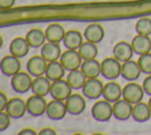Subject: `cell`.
I'll use <instances>...</instances> for the list:
<instances>
[{
  "label": "cell",
  "mask_w": 151,
  "mask_h": 135,
  "mask_svg": "<svg viewBox=\"0 0 151 135\" xmlns=\"http://www.w3.org/2000/svg\"><path fill=\"white\" fill-rule=\"evenodd\" d=\"M51 84H52V82L45 75L44 76L34 77V79L32 82L31 91L34 95H39V96H44L45 97L51 91Z\"/></svg>",
  "instance_id": "obj_21"
},
{
  "label": "cell",
  "mask_w": 151,
  "mask_h": 135,
  "mask_svg": "<svg viewBox=\"0 0 151 135\" xmlns=\"http://www.w3.org/2000/svg\"><path fill=\"white\" fill-rule=\"evenodd\" d=\"M65 28L60 24H51L45 30V36L47 41L52 43H63L64 36H65Z\"/></svg>",
  "instance_id": "obj_26"
},
{
  "label": "cell",
  "mask_w": 151,
  "mask_h": 135,
  "mask_svg": "<svg viewBox=\"0 0 151 135\" xmlns=\"http://www.w3.org/2000/svg\"><path fill=\"white\" fill-rule=\"evenodd\" d=\"M132 108L133 104L127 102L126 99H118L112 104L113 116L116 120L119 121H126L130 117H132Z\"/></svg>",
  "instance_id": "obj_12"
},
{
  "label": "cell",
  "mask_w": 151,
  "mask_h": 135,
  "mask_svg": "<svg viewBox=\"0 0 151 135\" xmlns=\"http://www.w3.org/2000/svg\"><path fill=\"white\" fill-rule=\"evenodd\" d=\"M2 45H4V38H2V36L0 34V49L2 47Z\"/></svg>",
  "instance_id": "obj_39"
},
{
  "label": "cell",
  "mask_w": 151,
  "mask_h": 135,
  "mask_svg": "<svg viewBox=\"0 0 151 135\" xmlns=\"http://www.w3.org/2000/svg\"><path fill=\"white\" fill-rule=\"evenodd\" d=\"M66 109L67 112L71 115H80L85 108H86V101H85V96L84 95H79V94H71L66 101Z\"/></svg>",
  "instance_id": "obj_11"
},
{
  "label": "cell",
  "mask_w": 151,
  "mask_h": 135,
  "mask_svg": "<svg viewBox=\"0 0 151 135\" xmlns=\"http://www.w3.org/2000/svg\"><path fill=\"white\" fill-rule=\"evenodd\" d=\"M20 135H37V131L33 130L32 128H24L22 130L19 131Z\"/></svg>",
  "instance_id": "obj_38"
},
{
  "label": "cell",
  "mask_w": 151,
  "mask_h": 135,
  "mask_svg": "<svg viewBox=\"0 0 151 135\" xmlns=\"http://www.w3.org/2000/svg\"><path fill=\"white\" fill-rule=\"evenodd\" d=\"M136 32L137 34H143V36H150L151 34V19L147 17L140 18L136 22Z\"/></svg>",
  "instance_id": "obj_31"
},
{
  "label": "cell",
  "mask_w": 151,
  "mask_h": 135,
  "mask_svg": "<svg viewBox=\"0 0 151 135\" xmlns=\"http://www.w3.org/2000/svg\"><path fill=\"white\" fill-rule=\"evenodd\" d=\"M29 49H31V46H29L28 41L26 40V38H22V37L14 38L9 44V53L18 58L25 57L28 53Z\"/></svg>",
  "instance_id": "obj_20"
},
{
  "label": "cell",
  "mask_w": 151,
  "mask_h": 135,
  "mask_svg": "<svg viewBox=\"0 0 151 135\" xmlns=\"http://www.w3.org/2000/svg\"><path fill=\"white\" fill-rule=\"evenodd\" d=\"M151 117V109L147 103L145 102H138L133 104L132 108V118L136 122H145L150 120Z\"/></svg>",
  "instance_id": "obj_25"
},
{
  "label": "cell",
  "mask_w": 151,
  "mask_h": 135,
  "mask_svg": "<svg viewBox=\"0 0 151 135\" xmlns=\"http://www.w3.org/2000/svg\"><path fill=\"white\" fill-rule=\"evenodd\" d=\"M91 114H92V117L98 122L109 121L113 116V110H112L111 102H109L106 99L97 101L91 108Z\"/></svg>",
  "instance_id": "obj_2"
},
{
  "label": "cell",
  "mask_w": 151,
  "mask_h": 135,
  "mask_svg": "<svg viewBox=\"0 0 151 135\" xmlns=\"http://www.w3.org/2000/svg\"><path fill=\"white\" fill-rule=\"evenodd\" d=\"M86 76L83 73V71L80 69H76L72 71H68L66 81L68 82L70 86L72 88V90H80L83 89L85 82H86Z\"/></svg>",
  "instance_id": "obj_28"
},
{
  "label": "cell",
  "mask_w": 151,
  "mask_h": 135,
  "mask_svg": "<svg viewBox=\"0 0 151 135\" xmlns=\"http://www.w3.org/2000/svg\"><path fill=\"white\" fill-rule=\"evenodd\" d=\"M26 40L28 41L31 47L38 49L41 47L45 43H46V36L45 32H42L40 28H31L27 33H26Z\"/></svg>",
  "instance_id": "obj_29"
},
{
  "label": "cell",
  "mask_w": 151,
  "mask_h": 135,
  "mask_svg": "<svg viewBox=\"0 0 151 135\" xmlns=\"http://www.w3.org/2000/svg\"><path fill=\"white\" fill-rule=\"evenodd\" d=\"M67 112L66 109V104L65 101H60V99H52L50 102H47V108H46V115L50 120L53 121H59L63 120L65 117Z\"/></svg>",
  "instance_id": "obj_10"
},
{
  "label": "cell",
  "mask_w": 151,
  "mask_h": 135,
  "mask_svg": "<svg viewBox=\"0 0 151 135\" xmlns=\"http://www.w3.org/2000/svg\"><path fill=\"white\" fill-rule=\"evenodd\" d=\"M78 52H79L80 57L83 58V60L93 59V58H96L97 54H98V47H97V44L85 40V41L80 45V47L78 49Z\"/></svg>",
  "instance_id": "obj_30"
},
{
  "label": "cell",
  "mask_w": 151,
  "mask_h": 135,
  "mask_svg": "<svg viewBox=\"0 0 151 135\" xmlns=\"http://www.w3.org/2000/svg\"><path fill=\"white\" fill-rule=\"evenodd\" d=\"M137 62H138L139 68H140V70H142L143 73L151 75V53L150 52L144 53V54H140Z\"/></svg>",
  "instance_id": "obj_32"
},
{
  "label": "cell",
  "mask_w": 151,
  "mask_h": 135,
  "mask_svg": "<svg viewBox=\"0 0 151 135\" xmlns=\"http://www.w3.org/2000/svg\"><path fill=\"white\" fill-rule=\"evenodd\" d=\"M46 108H47V101L45 99L44 96L39 95H32L26 99V109L27 112L32 116H41L42 114H46Z\"/></svg>",
  "instance_id": "obj_4"
},
{
  "label": "cell",
  "mask_w": 151,
  "mask_h": 135,
  "mask_svg": "<svg viewBox=\"0 0 151 135\" xmlns=\"http://www.w3.org/2000/svg\"><path fill=\"white\" fill-rule=\"evenodd\" d=\"M144 94L145 92L143 85H139L136 82H130L123 88V98L132 104L140 102L143 99Z\"/></svg>",
  "instance_id": "obj_7"
},
{
  "label": "cell",
  "mask_w": 151,
  "mask_h": 135,
  "mask_svg": "<svg viewBox=\"0 0 151 135\" xmlns=\"http://www.w3.org/2000/svg\"><path fill=\"white\" fill-rule=\"evenodd\" d=\"M47 62L44 59V57L40 56H33L28 59L27 64H26V69L27 72L32 76V77H38V76H44L46 68H47Z\"/></svg>",
  "instance_id": "obj_13"
},
{
  "label": "cell",
  "mask_w": 151,
  "mask_h": 135,
  "mask_svg": "<svg viewBox=\"0 0 151 135\" xmlns=\"http://www.w3.org/2000/svg\"><path fill=\"white\" fill-rule=\"evenodd\" d=\"M20 68H21L20 58H18L11 53L2 57V59L0 60V71L7 77L14 76L17 72L20 71Z\"/></svg>",
  "instance_id": "obj_8"
},
{
  "label": "cell",
  "mask_w": 151,
  "mask_h": 135,
  "mask_svg": "<svg viewBox=\"0 0 151 135\" xmlns=\"http://www.w3.org/2000/svg\"><path fill=\"white\" fill-rule=\"evenodd\" d=\"M83 43H84V34H81L77 30L66 31L63 39V44L67 50H78Z\"/></svg>",
  "instance_id": "obj_17"
},
{
  "label": "cell",
  "mask_w": 151,
  "mask_h": 135,
  "mask_svg": "<svg viewBox=\"0 0 151 135\" xmlns=\"http://www.w3.org/2000/svg\"><path fill=\"white\" fill-rule=\"evenodd\" d=\"M142 73V70L139 68V64L138 62H134L132 59L130 60H126L122 64V73L120 76L129 81V82H133L136 79H138V77L140 76Z\"/></svg>",
  "instance_id": "obj_16"
},
{
  "label": "cell",
  "mask_w": 151,
  "mask_h": 135,
  "mask_svg": "<svg viewBox=\"0 0 151 135\" xmlns=\"http://www.w3.org/2000/svg\"><path fill=\"white\" fill-rule=\"evenodd\" d=\"M65 72H66V70L63 66V64L60 63V60H54V62H50L47 64V68H46V71H45V76L51 82H54V81L61 79L65 76Z\"/></svg>",
  "instance_id": "obj_27"
},
{
  "label": "cell",
  "mask_w": 151,
  "mask_h": 135,
  "mask_svg": "<svg viewBox=\"0 0 151 135\" xmlns=\"http://www.w3.org/2000/svg\"><path fill=\"white\" fill-rule=\"evenodd\" d=\"M32 76L28 72L19 71L11 77V86L18 94H25L31 90L32 86Z\"/></svg>",
  "instance_id": "obj_3"
},
{
  "label": "cell",
  "mask_w": 151,
  "mask_h": 135,
  "mask_svg": "<svg viewBox=\"0 0 151 135\" xmlns=\"http://www.w3.org/2000/svg\"><path fill=\"white\" fill-rule=\"evenodd\" d=\"M103 89H104V84L97 77V78H87L81 90L85 98L98 99L100 96H103Z\"/></svg>",
  "instance_id": "obj_6"
},
{
  "label": "cell",
  "mask_w": 151,
  "mask_h": 135,
  "mask_svg": "<svg viewBox=\"0 0 151 135\" xmlns=\"http://www.w3.org/2000/svg\"><path fill=\"white\" fill-rule=\"evenodd\" d=\"M11 116L5 111H0V133L5 131L9 126H11Z\"/></svg>",
  "instance_id": "obj_33"
},
{
  "label": "cell",
  "mask_w": 151,
  "mask_h": 135,
  "mask_svg": "<svg viewBox=\"0 0 151 135\" xmlns=\"http://www.w3.org/2000/svg\"><path fill=\"white\" fill-rule=\"evenodd\" d=\"M103 97L104 99L114 103L116 101L120 99V97H123V89L119 85V83L117 82H107L106 84H104V89H103Z\"/></svg>",
  "instance_id": "obj_19"
},
{
  "label": "cell",
  "mask_w": 151,
  "mask_h": 135,
  "mask_svg": "<svg viewBox=\"0 0 151 135\" xmlns=\"http://www.w3.org/2000/svg\"><path fill=\"white\" fill-rule=\"evenodd\" d=\"M72 94V88L70 86L68 82L66 79H58L52 82L51 84V91L50 95L54 99H60V101H66V98Z\"/></svg>",
  "instance_id": "obj_9"
},
{
  "label": "cell",
  "mask_w": 151,
  "mask_h": 135,
  "mask_svg": "<svg viewBox=\"0 0 151 135\" xmlns=\"http://www.w3.org/2000/svg\"><path fill=\"white\" fill-rule=\"evenodd\" d=\"M15 4V0H0V9L12 8Z\"/></svg>",
  "instance_id": "obj_35"
},
{
  "label": "cell",
  "mask_w": 151,
  "mask_h": 135,
  "mask_svg": "<svg viewBox=\"0 0 151 135\" xmlns=\"http://www.w3.org/2000/svg\"><path fill=\"white\" fill-rule=\"evenodd\" d=\"M101 63V76L109 81H114L122 73V63L114 57H107Z\"/></svg>",
  "instance_id": "obj_1"
},
{
  "label": "cell",
  "mask_w": 151,
  "mask_h": 135,
  "mask_svg": "<svg viewBox=\"0 0 151 135\" xmlns=\"http://www.w3.org/2000/svg\"><path fill=\"white\" fill-rule=\"evenodd\" d=\"M7 102H8V98H7L6 94L2 92V91H0V111H2V110L6 109Z\"/></svg>",
  "instance_id": "obj_36"
},
{
  "label": "cell",
  "mask_w": 151,
  "mask_h": 135,
  "mask_svg": "<svg viewBox=\"0 0 151 135\" xmlns=\"http://www.w3.org/2000/svg\"><path fill=\"white\" fill-rule=\"evenodd\" d=\"M61 49L58 43H52V41H46L40 50V54L44 57V59L50 63L54 60H59L61 56Z\"/></svg>",
  "instance_id": "obj_18"
},
{
  "label": "cell",
  "mask_w": 151,
  "mask_h": 135,
  "mask_svg": "<svg viewBox=\"0 0 151 135\" xmlns=\"http://www.w3.org/2000/svg\"><path fill=\"white\" fill-rule=\"evenodd\" d=\"M104 36H105V31L100 24H90L86 26V28L84 31L85 40L94 43V44L100 43L103 40Z\"/></svg>",
  "instance_id": "obj_22"
},
{
  "label": "cell",
  "mask_w": 151,
  "mask_h": 135,
  "mask_svg": "<svg viewBox=\"0 0 151 135\" xmlns=\"http://www.w3.org/2000/svg\"><path fill=\"white\" fill-rule=\"evenodd\" d=\"M147 104H149V107H150V109H151V96H150V98H149V101H147Z\"/></svg>",
  "instance_id": "obj_40"
},
{
  "label": "cell",
  "mask_w": 151,
  "mask_h": 135,
  "mask_svg": "<svg viewBox=\"0 0 151 135\" xmlns=\"http://www.w3.org/2000/svg\"><path fill=\"white\" fill-rule=\"evenodd\" d=\"M39 134H40V135H55L57 131L53 130V129L50 128V127H46V128H42V129L39 131Z\"/></svg>",
  "instance_id": "obj_37"
},
{
  "label": "cell",
  "mask_w": 151,
  "mask_h": 135,
  "mask_svg": "<svg viewBox=\"0 0 151 135\" xmlns=\"http://www.w3.org/2000/svg\"><path fill=\"white\" fill-rule=\"evenodd\" d=\"M133 52L137 54H144L150 52L151 50V39L149 38V36H143V34H137L136 37H133L132 41H131Z\"/></svg>",
  "instance_id": "obj_24"
},
{
  "label": "cell",
  "mask_w": 151,
  "mask_h": 135,
  "mask_svg": "<svg viewBox=\"0 0 151 135\" xmlns=\"http://www.w3.org/2000/svg\"><path fill=\"white\" fill-rule=\"evenodd\" d=\"M5 111L12 118H20L27 112L26 101H24V99H21L19 97H13V98L8 99Z\"/></svg>",
  "instance_id": "obj_14"
},
{
  "label": "cell",
  "mask_w": 151,
  "mask_h": 135,
  "mask_svg": "<svg viewBox=\"0 0 151 135\" xmlns=\"http://www.w3.org/2000/svg\"><path fill=\"white\" fill-rule=\"evenodd\" d=\"M143 89L146 95L151 96V75H147V77L143 81Z\"/></svg>",
  "instance_id": "obj_34"
},
{
  "label": "cell",
  "mask_w": 151,
  "mask_h": 135,
  "mask_svg": "<svg viewBox=\"0 0 151 135\" xmlns=\"http://www.w3.org/2000/svg\"><path fill=\"white\" fill-rule=\"evenodd\" d=\"M133 49L131 43L127 41H118L112 50V54L116 59H118L120 63H124L126 60H130L133 56Z\"/></svg>",
  "instance_id": "obj_15"
},
{
  "label": "cell",
  "mask_w": 151,
  "mask_h": 135,
  "mask_svg": "<svg viewBox=\"0 0 151 135\" xmlns=\"http://www.w3.org/2000/svg\"><path fill=\"white\" fill-rule=\"evenodd\" d=\"M60 63L63 64V66L65 68L66 71H72L76 69H80L81 63H83V58L80 57L78 50H67L65 52L61 53L60 58H59Z\"/></svg>",
  "instance_id": "obj_5"
},
{
  "label": "cell",
  "mask_w": 151,
  "mask_h": 135,
  "mask_svg": "<svg viewBox=\"0 0 151 135\" xmlns=\"http://www.w3.org/2000/svg\"><path fill=\"white\" fill-rule=\"evenodd\" d=\"M80 70L86 76V78H97L101 75V63L98 62L96 58L83 60Z\"/></svg>",
  "instance_id": "obj_23"
}]
</instances>
